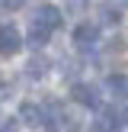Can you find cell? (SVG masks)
Masks as SVG:
<instances>
[{"label": "cell", "mask_w": 128, "mask_h": 132, "mask_svg": "<svg viewBox=\"0 0 128 132\" xmlns=\"http://www.w3.org/2000/svg\"><path fill=\"white\" fill-rule=\"evenodd\" d=\"M23 36H19V29L13 23H3L0 26V58H13L19 48H23Z\"/></svg>", "instance_id": "6da1fadb"}, {"label": "cell", "mask_w": 128, "mask_h": 132, "mask_svg": "<svg viewBox=\"0 0 128 132\" xmlns=\"http://www.w3.org/2000/svg\"><path fill=\"white\" fill-rule=\"evenodd\" d=\"M74 42H77V52H93L96 42H99V26L96 23H80L74 32Z\"/></svg>", "instance_id": "7a4b0ae2"}, {"label": "cell", "mask_w": 128, "mask_h": 132, "mask_svg": "<svg viewBox=\"0 0 128 132\" xmlns=\"http://www.w3.org/2000/svg\"><path fill=\"white\" fill-rule=\"evenodd\" d=\"M122 129V113L115 106H106L96 119V132H119Z\"/></svg>", "instance_id": "3957f363"}, {"label": "cell", "mask_w": 128, "mask_h": 132, "mask_svg": "<svg viewBox=\"0 0 128 132\" xmlns=\"http://www.w3.org/2000/svg\"><path fill=\"white\" fill-rule=\"evenodd\" d=\"M70 97H74L80 106H99V94H96V87H90V84H74V87H70Z\"/></svg>", "instance_id": "277c9868"}, {"label": "cell", "mask_w": 128, "mask_h": 132, "mask_svg": "<svg viewBox=\"0 0 128 132\" xmlns=\"http://www.w3.org/2000/svg\"><path fill=\"white\" fill-rule=\"evenodd\" d=\"M35 23H38V26H45V29H55V26L61 23V13H58V6L42 3V6L35 10Z\"/></svg>", "instance_id": "5b68a950"}, {"label": "cell", "mask_w": 128, "mask_h": 132, "mask_svg": "<svg viewBox=\"0 0 128 132\" xmlns=\"http://www.w3.org/2000/svg\"><path fill=\"white\" fill-rule=\"evenodd\" d=\"M19 119H23L26 126H42V122H48L45 119V110L35 106V103H23V106H19Z\"/></svg>", "instance_id": "8992f818"}, {"label": "cell", "mask_w": 128, "mask_h": 132, "mask_svg": "<svg viewBox=\"0 0 128 132\" xmlns=\"http://www.w3.org/2000/svg\"><path fill=\"white\" fill-rule=\"evenodd\" d=\"M48 32H51V29H45V26H38L35 19H32V26H29V36H26V45H32V48H42V45L48 42Z\"/></svg>", "instance_id": "52a82bcc"}, {"label": "cell", "mask_w": 128, "mask_h": 132, "mask_svg": "<svg viewBox=\"0 0 128 132\" xmlns=\"http://www.w3.org/2000/svg\"><path fill=\"white\" fill-rule=\"evenodd\" d=\"M109 90H115V97H125L128 94V77L112 74V77H109Z\"/></svg>", "instance_id": "ba28073f"}, {"label": "cell", "mask_w": 128, "mask_h": 132, "mask_svg": "<svg viewBox=\"0 0 128 132\" xmlns=\"http://www.w3.org/2000/svg\"><path fill=\"white\" fill-rule=\"evenodd\" d=\"M26 68H29V71H26L29 77H42V74H45V61H42V58H32Z\"/></svg>", "instance_id": "9c48e42d"}, {"label": "cell", "mask_w": 128, "mask_h": 132, "mask_svg": "<svg viewBox=\"0 0 128 132\" xmlns=\"http://www.w3.org/2000/svg\"><path fill=\"white\" fill-rule=\"evenodd\" d=\"M0 97H6V84H3V77H0Z\"/></svg>", "instance_id": "30bf717a"}]
</instances>
